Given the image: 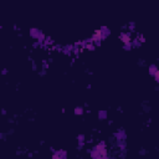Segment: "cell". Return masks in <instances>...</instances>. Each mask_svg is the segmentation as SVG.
I'll use <instances>...</instances> for the list:
<instances>
[{
	"mask_svg": "<svg viewBox=\"0 0 159 159\" xmlns=\"http://www.w3.org/2000/svg\"><path fill=\"white\" fill-rule=\"evenodd\" d=\"M121 37H122V41H123L124 44H128V42H129V37H128L127 35H122Z\"/></svg>",
	"mask_w": 159,
	"mask_h": 159,
	"instance_id": "cell-2",
	"label": "cell"
},
{
	"mask_svg": "<svg viewBox=\"0 0 159 159\" xmlns=\"http://www.w3.org/2000/svg\"><path fill=\"white\" fill-rule=\"evenodd\" d=\"M98 39H101V31H96L93 35V40H98Z\"/></svg>",
	"mask_w": 159,
	"mask_h": 159,
	"instance_id": "cell-1",
	"label": "cell"
}]
</instances>
